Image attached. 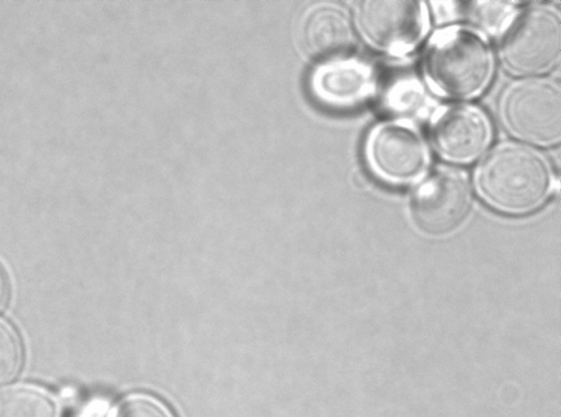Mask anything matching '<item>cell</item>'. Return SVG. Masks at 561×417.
Here are the masks:
<instances>
[{
	"label": "cell",
	"mask_w": 561,
	"mask_h": 417,
	"mask_svg": "<svg viewBox=\"0 0 561 417\" xmlns=\"http://www.w3.org/2000/svg\"><path fill=\"white\" fill-rule=\"evenodd\" d=\"M477 186L494 208L508 213H525L539 207L550 186V171L534 151L516 146L496 149L483 161Z\"/></svg>",
	"instance_id": "6da1fadb"
},
{
	"label": "cell",
	"mask_w": 561,
	"mask_h": 417,
	"mask_svg": "<svg viewBox=\"0 0 561 417\" xmlns=\"http://www.w3.org/2000/svg\"><path fill=\"white\" fill-rule=\"evenodd\" d=\"M492 69L484 43L462 31L438 34L425 58V71L433 86L453 99L478 95L489 83Z\"/></svg>",
	"instance_id": "7a4b0ae2"
},
{
	"label": "cell",
	"mask_w": 561,
	"mask_h": 417,
	"mask_svg": "<svg viewBox=\"0 0 561 417\" xmlns=\"http://www.w3.org/2000/svg\"><path fill=\"white\" fill-rule=\"evenodd\" d=\"M500 50L504 66L514 74L533 76L551 69L561 53L559 18L540 8L522 13L505 32Z\"/></svg>",
	"instance_id": "3957f363"
},
{
	"label": "cell",
	"mask_w": 561,
	"mask_h": 417,
	"mask_svg": "<svg viewBox=\"0 0 561 417\" xmlns=\"http://www.w3.org/2000/svg\"><path fill=\"white\" fill-rule=\"evenodd\" d=\"M501 112L507 129L525 141L549 146L561 137V96L554 84L531 81L512 86Z\"/></svg>",
	"instance_id": "277c9868"
},
{
	"label": "cell",
	"mask_w": 561,
	"mask_h": 417,
	"mask_svg": "<svg viewBox=\"0 0 561 417\" xmlns=\"http://www.w3.org/2000/svg\"><path fill=\"white\" fill-rule=\"evenodd\" d=\"M471 208V193L466 176L459 172H435L414 193L410 210L415 225L425 234L443 236L466 221Z\"/></svg>",
	"instance_id": "5b68a950"
},
{
	"label": "cell",
	"mask_w": 561,
	"mask_h": 417,
	"mask_svg": "<svg viewBox=\"0 0 561 417\" xmlns=\"http://www.w3.org/2000/svg\"><path fill=\"white\" fill-rule=\"evenodd\" d=\"M358 25L376 48L401 54L414 48L426 31V15L417 2H360Z\"/></svg>",
	"instance_id": "8992f818"
},
{
	"label": "cell",
	"mask_w": 561,
	"mask_h": 417,
	"mask_svg": "<svg viewBox=\"0 0 561 417\" xmlns=\"http://www.w3.org/2000/svg\"><path fill=\"white\" fill-rule=\"evenodd\" d=\"M368 158L374 170L393 183L416 179L427 164L422 140L410 129L394 125L374 131L368 143Z\"/></svg>",
	"instance_id": "52a82bcc"
},
{
	"label": "cell",
	"mask_w": 561,
	"mask_h": 417,
	"mask_svg": "<svg viewBox=\"0 0 561 417\" xmlns=\"http://www.w3.org/2000/svg\"><path fill=\"white\" fill-rule=\"evenodd\" d=\"M433 139L444 158L465 163L484 151L491 139V128L480 112L458 107L442 113L436 119Z\"/></svg>",
	"instance_id": "ba28073f"
},
{
	"label": "cell",
	"mask_w": 561,
	"mask_h": 417,
	"mask_svg": "<svg viewBox=\"0 0 561 417\" xmlns=\"http://www.w3.org/2000/svg\"><path fill=\"white\" fill-rule=\"evenodd\" d=\"M300 42L310 57L333 62L353 49L355 36L343 11L333 7H319L305 19Z\"/></svg>",
	"instance_id": "9c48e42d"
},
{
	"label": "cell",
	"mask_w": 561,
	"mask_h": 417,
	"mask_svg": "<svg viewBox=\"0 0 561 417\" xmlns=\"http://www.w3.org/2000/svg\"><path fill=\"white\" fill-rule=\"evenodd\" d=\"M313 97L332 108L360 103L371 89L369 71L356 62L333 61L319 68L310 82Z\"/></svg>",
	"instance_id": "30bf717a"
},
{
	"label": "cell",
	"mask_w": 561,
	"mask_h": 417,
	"mask_svg": "<svg viewBox=\"0 0 561 417\" xmlns=\"http://www.w3.org/2000/svg\"><path fill=\"white\" fill-rule=\"evenodd\" d=\"M379 102L382 112L403 121L423 119L431 106L421 82L407 71H396L383 81Z\"/></svg>",
	"instance_id": "8fae6325"
},
{
	"label": "cell",
	"mask_w": 561,
	"mask_h": 417,
	"mask_svg": "<svg viewBox=\"0 0 561 417\" xmlns=\"http://www.w3.org/2000/svg\"><path fill=\"white\" fill-rule=\"evenodd\" d=\"M58 399L35 385H14L0 391V417H60Z\"/></svg>",
	"instance_id": "7c38bea8"
},
{
	"label": "cell",
	"mask_w": 561,
	"mask_h": 417,
	"mask_svg": "<svg viewBox=\"0 0 561 417\" xmlns=\"http://www.w3.org/2000/svg\"><path fill=\"white\" fill-rule=\"evenodd\" d=\"M24 363V348L15 329L0 320V385L13 381Z\"/></svg>",
	"instance_id": "4fadbf2b"
},
{
	"label": "cell",
	"mask_w": 561,
	"mask_h": 417,
	"mask_svg": "<svg viewBox=\"0 0 561 417\" xmlns=\"http://www.w3.org/2000/svg\"><path fill=\"white\" fill-rule=\"evenodd\" d=\"M467 9V13L458 11V15L467 14L476 27L491 34L503 26L511 12V8L502 3H472Z\"/></svg>",
	"instance_id": "5bb4252c"
},
{
	"label": "cell",
	"mask_w": 561,
	"mask_h": 417,
	"mask_svg": "<svg viewBox=\"0 0 561 417\" xmlns=\"http://www.w3.org/2000/svg\"><path fill=\"white\" fill-rule=\"evenodd\" d=\"M113 417H173L158 399L147 395H133L123 399Z\"/></svg>",
	"instance_id": "9a60e30c"
},
{
	"label": "cell",
	"mask_w": 561,
	"mask_h": 417,
	"mask_svg": "<svg viewBox=\"0 0 561 417\" xmlns=\"http://www.w3.org/2000/svg\"><path fill=\"white\" fill-rule=\"evenodd\" d=\"M12 294V280L10 273L2 260H0V310H3Z\"/></svg>",
	"instance_id": "2e32d148"
}]
</instances>
